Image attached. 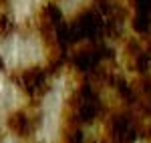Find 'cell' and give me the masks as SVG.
<instances>
[{"mask_svg": "<svg viewBox=\"0 0 151 143\" xmlns=\"http://www.w3.org/2000/svg\"><path fill=\"white\" fill-rule=\"evenodd\" d=\"M131 2H135V0H131Z\"/></svg>", "mask_w": 151, "mask_h": 143, "instance_id": "cell-6", "label": "cell"}, {"mask_svg": "<svg viewBox=\"0 0 151 143\" xmlns=\"http://www.w3.org/2000/svg\"><path fill=\"white\" fill-rule=\"evenodd\" d=\"M139 135L137 121L127 113H119L113 115V119L109 123V137L111 143H133Z\"/></svg>", "mask_w": 151, "mask_h": 143, "instance_id": "cell-3", "label": "cell"}, {"mask_svg": "<svg viewBox=\"0 0 151 143\" xmlns=\"http://www.w3.org/2000/svg\"><path fill=\"white\" fill-rule=\"evenodd\" d=\"M4 69V60H2V57H0V71Z\"/></svg>", "mask_w": 151, "mask_h": 143, "instance_id": "cell-5", "label": "cell"}, {"mask_svg": "<svg viewBox=\"0 0 151 143\" xmlns=\"http://www.w3.org/2000/svg\"><path fill=\"white\" fill-rule=\"evenodd\" d=\"M103 113V103L97 97L91 85H81L73 97L67 103V111H65V121L69 123H93L99 115Z\"/></svg>", "mask_w": 151, "mask_h": 143, "instance_id": "cell-1", "label": "cell"}, {"mask_svg": "<svg viewBox=\"0 0 151 143\" xmlns=\"http://www.w3.org/2000/svg\"><path fill=\"white\" fill-rule=\"evenodd\" d=\"M40 113H26V111H14L10 117L6 119V125L16 137L20 139H28L32 133L40 127Z\"/></svg>", "mask_w": 151, "mask_h": 143, "instance_id": "cell-4", "label": "cell"}, {"mask_svg": "<svg viewBox=\"0 0 151 143\" xmlns=\"http://www.w3.org/2000/svg\"><path fill=\"white\" fill-rule=\"evenodd\" d=\"M16 85L22 89L30 99H40L47 95L50 83H48V71L42 67H28L16 73Z\"/></svg>", "mask_w": 151, "mask_h": 143, "instance_id": "cell-2", "label": "cell"}]
</instances>
